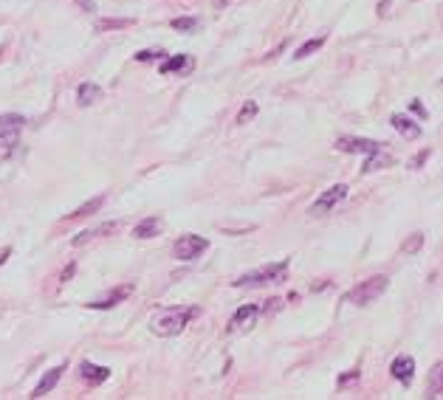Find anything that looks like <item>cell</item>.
<instances>
[{
	"label": "cell",
	"instance_id": "obj_1",
	"mask_svg": "<svg viewBox=\"0 0 443 400\" xmlns=\"http://www.w3.org/2000/svg\"><path fill=\"white\" fill-rule=\"evenodd\" d=\"M198 313H200L198 307H161V310H156L153 319H150V330L161 338H172V335H178L189 324V319H195Z\"/></svg>",
	"mask_w": 443,
	"mask_h": 400
},
{
	"label": "cell",
	"instance_id": "obj_2",
	"mask_svg": "<svg viewBox=\"0 0 443 400\" xmlns=\"http://www.w3.org/2000/svg\"><path fill=\"white\" fill-rule=\"evenodd\" d=\"M288 276V260H280V262H269L257 271H249L243 276L234 280L238 288H262V285H277V282H285Z\"/></svg>",
	"mask_w": 443,
	"mask_h": 400
},
{
	"label": "cell",
	"instance_id": "obj_3",
	"mask_svg": "<svg viewBox=\"0 0 443 400\" xmlns=\"http://www.w3.org/2000/svg\"><path fill=\"white\" fill-rule=\"evenodd\" d=\"M387 285H390L387 276H370V280L359 282L353 291H347L342 302H344V304H356V307H367V304H373L384 291H387Z\"/></svg>",
	"mask_w": 443,
	"mask_h": 400
},
{
	"label": "cell",
	"instance_id": "obj_4",
	"mask_svg": "<svg viewBox=\"0 0 443 400\" xmlns=\"http://www.w3.org/2000/svg\"><path fill=\"white\" fill-rule=\"evenodd\" d=\"M206 249H209V240H206V237L184 234V237H178V242H175V260L192 262V260H198L200 254H206Z\"/></svg>",
	"mask_w": 443,
	"mask_h": 400
},
{
	"label": "cell",
	"instance_id": "obj_5",
	"mask_svg": "<svg viewBox=\"0 0 443 400\" xmlns=\"http://www.w3.org/2000/svg\"><path fill=\"white\" fill-rule=\"evenodd\" d=\"M23 127H25V118L20 113H3L0 116V147L12 149L20 141Z\"/></svg>",
	"mask_w": 443,
	"mask_h": 400
},
{
	"label": "cell",
	"instance_id": "obj_6",
	"mask_svg": "<svg viewBox=\"0 0 443 400\" xmlns=\"http://www.w3.org/2000/svg\"><path fill=\"white\" fill-rule=\"evenodd\" d=\"M347 183H336V187H331V189H324L316 200H313V206H311V214H316V218H322V214H331L344 198H347Z\"/></svg>",
	"mask_w": 443,
	"mask_h": 400
},
{
	"label": "cell",
	"instance_id": "obj_7",
	"mask_svg": "<svg viewBox=\"0 0 443 400\" xmlns=\"http://www.w3.org/2000/svg\"><path fill=\"white\" fill-rule=\"evenodd\" d=\"M336 149L339 152H362V156L373 158V156H378V152L384 149V144H378L373 138H359V136H342L336 141Z\"/></svg>",
	"mask_w": 443,
	"mask_h": 400
},
{
	"label": "cell",
	"instance_id": "obj_8",
	"mask_svg": "<svg viewBox=\"0 0 443 400\" xmlns=\"http://www.w3.org/2000/svg\"><path fill=\"white\" fill-rule=\"evenodd\" d=\"M260 316H262V307H260V304H243L240 310L231 316L229 330H231V333H249L251 327H257Z\"/></svg>",
	"mask_w": 443,
	"mask_h": 400
},
{
	"label": "cell",
	"instance_id": "obj_9",
	"mask_svg": "<svg viewBox=\"0 0 443 400\" xmlns=\"http://www.w3.org/2000/svg\"><path fill=\"white\" fill-rule=\"evenodd\" d=\"M390 372H393L395 381H401L404 386H409L412 378H415V361H412L409 355H398V358L393 361V366H390Z\"/></svg>",
	"mask_w": 443,
	"mask_h": 400
},
{
	"label": "cell",
	"instance_id": "obj_10",
	"mask_svg": "<svg viewBox=\"0 0 443 400\" xmlns=\"http://www.w3.org/2000/svg\"><path fill=\"white\" fill-rule=\"evenodd\" d=\"M79 375L91 383V386H99V383H105L107 378H110V369L107 366H96V364H91V361H82L79 364Z\"/></svg>",
	"mask_w": 443,
	"mask_h": 400
},
{
	"label": "cell",
	"instance_id": "obj_11",
	"mask_svg": "<svg viewBox=\"0 0 443 400\" xmlns=\"http://www.w3.org/2000/svg\"><path fill=\"white\" fill-rule=\"evenodd\" d=\"M192 65H195V59H192L189 54H178V56L164 59L158 71H161V74H189Z\"/></svg>",
	"mask_w": 443,
	"mask_h": 400
},
{
	"label": "cell",
	"instance_id": "obj_12",
	"mask_svg": "<svg viewBox=\"0 0 443 400\" xmlns=\"http://www.w3.org/2000/svg\"><path fill=\"white\" fill-rule=\"evenodd\" d=\"M63 372H65V364H60V366H54V369H48V372L43 375V381L37 383V389L32 392V397H45L56 383H60V378H63Z\"/></svg>",
	"mask_w": 443,
	"mask_h": 400
},
{
	"label": "cell",
	"instance_id": "obj_13",
	"mask_svg": "<svg viewBox=\"0 0 443 400\" xmlns=\"http://www.w3.org/2000/svg\"><path fill=\"white\" fill-rule=\"evenodd\" d=\"M76 99H79V105H82V107H91L94 102H99V99H102V87H99V85H94V82H82V85H79V90H76Z\"/></svg>",
	"mask_w": 443,
	"mask_h": 400
},
{
	"label": "cell",
	"instance_id": "obj_14",
	"mask_svg": "<svg viewBox=\"0 0 443 400\" xmlns=\"http://www.w3.org/2000/svg\"><path fill=\"white\" fill-rule=\"evenodd\" d=\"M161 231V220L158 218H144L136 229H133V237L136 240H150V237H158Z\"/></svg>",
	"mask_w": 443,
	"mask_h": 400
},
{
	"label": "cell",
	"instance_id": "obj_15",
	"mask_svg": "<svg viewBox=\"0 0 443 400\" xmlns=\"http://www.w3.org/2000/svg\"><path fill=\"white\" fill-rule=\"evenodd\" d=\"M390 125L404 136V138H418L421 136V125H415V121H409L406 116H393Z\"/></svg>",
	"mask_w": 443,
	"mask_h": 400
},
{
	"label": "cell",
	"instance_id": "obj_16",
	"mask_svg": "<svg viewBox=\"0 0 443 400\" xmlns=\"http://www.w3.org/2000/svg\"><path fill=\"white\" fill-rule=\"evenodd\" d=\"M130 285H125V288H119V291H113L107 299H99V302H87V307H91V310H107V307H113L116 302H122L125 296H130Z\"/></svg>",
	"mask_w": 443,
	"mask_h": 400
},
{
	"label": "cell",
	"instance_id": "obj_17",
	"mask_svg": "<svg viewBox=\"0 0 443 400\" xmlns=\"http://www.w3.org/2000/svg\"><path fill=\"white\" fill-rule=\"evenodd\" d=\"M102 203H105V195H99V198H94V200H87L85 206H79V209H74L68 218H87V214H94V211H99L102 209Z\"/></svg>",
	"mask_w": 443,
	"mask_h": 400
},
{
	"label": "cell",
	"instance_id": "obj_18",
	"mask_svg": "<svg viewBox=\"0 0 443 400\" xmlns=\"http://www.w3.org/2000/svg\"><path fill=\"white\" fill-rule=\"evenodd\" d=\"M172 28H175V32H181V34H195L198 28H200V23L195 17H175Z\"/></svg>",
	"mask_w": 443,
	"mask_h": 400
},
{
	"label": "cell",
	"instance_id": "obj_19",
	"mask_svg": "<svg viewBox=\"0 0 443 400\" xmlns=\"http://www.w3.org/2000/svg\"><path fill=\"white\" fill-rule=\"evenodd\" d=\"M390 161H393V158H390V156H387V152H384V149H381V152H378V156H373V158H367V161H364V167H362V172H364V175H370V172H375V169H381V167H387Z\"/></svg>",
	"mask_w": 443,
	"mask_h": 400
},
{
	"label": "cell",
	"instance_id": "obj_20",
	"mask_svg": "<svg viewBox=\"0 0 443 400\" xmlns=\"http://www.w3.org/2000/svg\"><path fill=\"white\" fill-rule=\"evenodd\" d=\"M324 45V37H316V40H311V43H302L300 48H297V54H293V59H305V56H311L313 51H319Z\"/></svg>",
	"mask_w": 443,
	"mask_h": 400
},
{
	"label": "cell",
	"instance_id": "obj_21",
	"mask_svg": "<svg viewBox=\"0 0 443 400\" xmlns=\"http://www.w3.org/2000/svg\"><path fill=\"white\" fill-rule=\"evenodd\" d=\"M257 102H246L243 107H240V113H238V125H249V121L257 116Z\"/></svg>",
	"mask_w": 443,
	"mask_h": 400
},
{
	"label": "cell",
	"instance_id": "obj_22",
	"mask_svg": "<svg viewBox=\"0 0 443 400\" xmlns=\"http://www.w3.org/2000/svg\"><path fill=\"white\" fill-rule=\"evenodd\" d=\"M158 56H167L161 48H156V51H138L136 54V59H138V63H150V59H158Z\"/></svg>",
	"mask_w": 443,
	"mask_h": 400
},
{
	"label": "cell",
	"instance_id": "obj_23",
	"mask_svg": "<svg viewBox=\"0 0 443 400\" xmlns=\"http://www.w3.org/2000/svg\"><path fill=\"white\" fill-rule=\"evenodd\" d=\"M437 389H440V364L432 369V386H429V397H437Z\"/></svg>",
	"mask_w": 443,
	"mask_h": 400
},
{
	"label": "cell",
	"instance_id": "obj_24",
	"mask_svg": "<svg viewBox=\"0 0 443 400\" xmlns=\"http://www.w3.org/2000/svg\"><path fill=\"white\" fill-rule=\"evenodd\" d=\"M421 245H424V234H412V240L404 245V251H409V254H412V251H418Z\"/></svg>",
	"mask_w": 443,
	"mask_h": 400
},
{
	"label": "cell",
	"instance_id": "obj_25",
	"mask_svg": "<svg viewBox=\"0 0 443 400\" xmlns=\"http://www.w3.org/2000/svg\"><path fill=\"white\" fill-rule=\"evenodd\" d=\"M409 110H412V113H418L421 118H426V116H429V113H426V107H424L418 99H412V102H409Z\"/></svg>",
	"mask_w": 443,
	"mask_h": 400
},
{
	"label": "cell",
	"instance_id": "obj_26",
	"mask_svg": "<svg viewBox=\"0 0 443 400\" xmlns=\"http://www.w3.org/2000/svg\"><path fill=\"white\" fill-rule=\"evenodd\" d=\"M426 158H429V152H421V156H415V158H412V164H409V169H418Z\"/></svg>",
	"mask_w": 443,
	"mask_h": 400
},
{
	"label": "cell",
	"instance_id": "obj_27",
	"mask_svg": "<svg viewBox=\"0 0 443 400\" xmlns=\"http://www.w3.org/2000/svg\"><path fill=\"white\" fill-rule=\"evenodd\" d=\"M76 3H79L85 12H96V3H94V0H76Z\"/></svg>",
	"mask_w": 443,
	"mask_h": 400
},
{
	"label": "cell",
	"instance_id": "obj_28",
	"mask_svg": "<svg viewBox=\"0 0 443 400\" xmlns=\"http://www.w3.org/2000/svg\"><path fill=\"white\" fill-rule=\"evenodd\" d=\"M119 25H127L125 20H110V23H99V28H119Z\"/></svg>",
	"mask_w": 443,
	"mask_h": 400
},
{
	"label": "cell",
	"instance_id": "obj_29",
	"mask_svg": "<svg viewBox=\"0 0 443 400\" xmlns=\"http://www.w3.org/2000/svg\"><path fill=\"white\" fill-rule=\"evenodd\" d=\"M356 378H359V372H356V369H353V372H347V375H342V381H339V383L344 386L347 381H356Z\"/></svg>",
	"mask_w": 443,
	"mask_h": 400
},
{
	"label": "cell",
	"instance_id": "obj_30",
	"mask_svg": "<svg viewBox=\"0 0 443 400\" xmlns=\"http://www.w3.org/2000/svg\"><path fill=\"white\" fill-rule=\"evenodd\" d=\"M71 273H74V265H68V268H65V273L60 276V282H65V280H68V276H71Z\"/></svg>",
	"mask_w": 443,
	"mask_h": 400
}]
</instances>
